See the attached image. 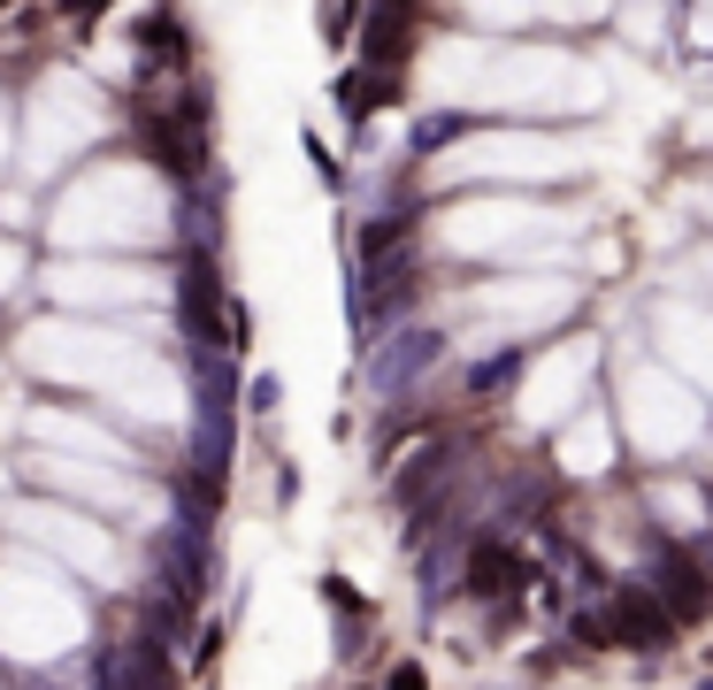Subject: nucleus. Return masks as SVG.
<instances>
[{"label":"nucleus","mask_w":713,"mask_h":690,"mask_svg":"<svg viewBox=\"0 0 713 690\" xmlns=\"http://www.w3.org/2000/svg\"><path fill=\"white\" fill-rule=\"evenodd\" d=\"M606 637L660 645V637H668V614H660V599H652V591H622V599H614V622H606Z\"/></svg>","instance_id":"1"},{"label":"nucleus","mask_w":713,"mask_h":690,"mask_svg":"<svg viewBox=\"0 0 713 690\" xmlns=\"http://www.w3.org/2000/svg\"><path fill=\"white\" fill-rule=\"evenodd\" d=\"M706 575L691 568V560H668V622H691V614H706Z\"/></svg>","instance_id":"2"},{"label":"nucleus","mask_w":713,"mask_h":690,"mask_svg":"<svg viewBox=\"0 0 713 690\" xmlns=\"http://www.w3.org/2000/svg\"><path fill=\"white\" fill-rule=\"evenodd\" d=\"M468 583H476V591H484V599H499V591H507V583H515V560H507V552H499V545H484V552H476V560H468Z\"/></svg>","instance_id":"3"}]
</instances>
